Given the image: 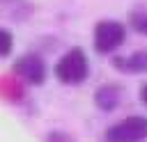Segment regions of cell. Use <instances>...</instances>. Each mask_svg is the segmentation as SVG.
Returning a JSON list of instances; mask_svg holds the SVG:
<instances>
[{
    "mask_svg": "<svg viewBox=\"0 0 147 142\" xmlns=\"http://www.w3.org/2000/svg\"><path fill=\"white\" fill-rule=\"evenodd\" d=\"M55 78L64 85H80L90 76V60L83 48H69L57 62H55Z\"/></svg>",
    "mask_w": 147,
    "mask_h": 142,
    "instance_id": "cell-1",
    "label": "cell"
},
{
    "mask_svg": "<svg viewBox=\"0 0 147 142\" xmlns=\"http://www.w3.org/2000/svg\"><path fill=\"white\" fill-rule=\"evenodd\" d=\"M147 137V117L131 115L106 131L108 142H140Z\"/></svg>",
    "mask_w": 147,
    "mask_h": 142,
    "instance_id": "cell-2",
    "label": "cell"
},
{
    "mask_svg": "<svg viewBox=\"0 0 147 142\" xmlns=\"http://www.w3.org/2000/svg\"><path fill=\"white\" fill-rule=\"evenodd\" d=\"M126 39V27L119 21H101L94 27V48L101 55L117 50Z\"/></svg>",
    "mask_w": 147,
    "mask_h": 142,
    "instance_id": "cell-3",
    "label": "cell"
},
{
    "mask_svg": "<svg viewBox=\"0 0 147 142\" xmlns=\"http://www.w3.org/2000/svg\"><path fill=\"white\" fill-rule=\"evenodd\" d=\"M14 73L21 76L30 85H41L46 80V62L39 55L28 53V55H23L14 62Z\"/></svg>",
    "mask_w": 147,
    "mask_h": 142,
    "instance_id": "cell-4",
    "label": "cell"
},
{
    "mask_svg": "<svg viewBox=\"0 0 147 142\" xmlns=\"http://www.w3.org/2000/svg\"><path fill=\"white\" fill-rule=\"evenodd\" d=\"M113 66L122 73H145L147 71V50H136L124 57H113Z\"/></svg>",
    "mask_w": 147,
    "mask_h": 142,
    "instance_id": "cell-5",
    "label": "cell"
},
{
    "mask_svg": "<svg viewBox=\"0 0 147 142\" xmlns=\"http://www.w3.org/2000/svg\"><path fill=\"white\" fill-rule=\"evenodd\" d=\"M119 101H122V89H119L117 85H101V87L94 92V103H96V108H101V110H106V112L115 110Z\"/></svg>",
    "mask_w": 147,
    "mask_h": 142,
    "instance_id": "cell-6",
    "label": "cell"
},
{
    "mask_svg": "<svg viewBox=\"0 0 147 142\" xmlns=\"http://www.w3.org/2000/svg\"><path fill=\"white\" fill-rule=\"evenodd\" d=\"M129 21H131V27H133L136 32L147 34V11H145V9H136V11H131Z\"/></svg>",
    "mask_w": 147,
    "mask_h": 142,
    "instance_id": "cell-7",
    "label": "cell"
},
{
    "mask_svg": "<svg viewBox=\"0 0 147 142\" xmlns=\"http://www.w3.org/2000/svg\"><path fill=\"white\" fill-rule=\"evenodd\" d=\"M11 48H14V37H11V32L5 30V27H0V57H7V55L11 53Z\"/></svg>",
    "mask_w": 147,
    "mask_h": 142,
    "instance_id": "cell-8",
    "label": "cell"
},
{
    "mask_svg": "<svg viewBox=\"0 0 147 142\" xmlns=\"http://www.w3.org/2000/svg\"><path fill=\"white\" fill-rule=\"evenodd\" d=\"M46 142H74V137H71L69 133H62V131H53V133H48Z\"/></svg>",
    "mask_w": 147,
    "mask_h": 142,
    "instance_id": "cell-9",
    "label": "cell"
},
{
    "mask_svg": "<svg viewBox=\"0 0 147 142\" xmlns=\"http://www.w3.org/2000/svg\"><path fill=\"white\" fill-rule=\"evenodd\" d=\"M140 98H142V103L147 105V85H142V89H140Z\"/></svg>",
    "mask_w": 147,
    "mask_h": 142,
    "instance_id": "cell-10",
    "label": "cell"
}]
</instances>
